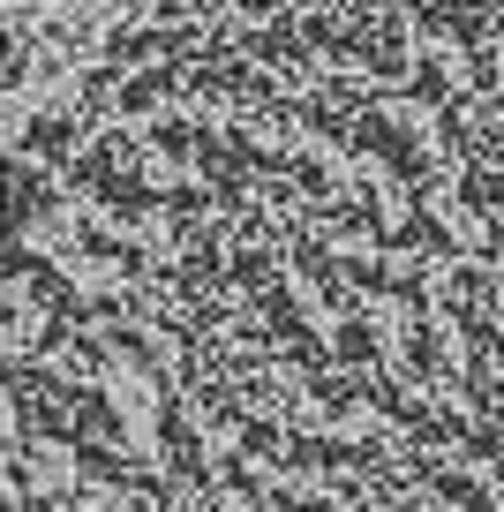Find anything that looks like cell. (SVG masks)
<instances>
[{
	"instance_id": "cell-1",
	"label": "cell",
	"mask_w": 504,
	"mask_h": 512,
	"mask_svg": "<svg viewBox=\"0 0 504 512\" xmlns=\"http://www.w3.org/2000/svg\"><path fill=\"white\" fill-rule=\"evenodd\" d=\"M61 46H68V31H53V16L38 0H0V106H8L23 83H38V68Z\"/></svg>"
}]
</instances>
